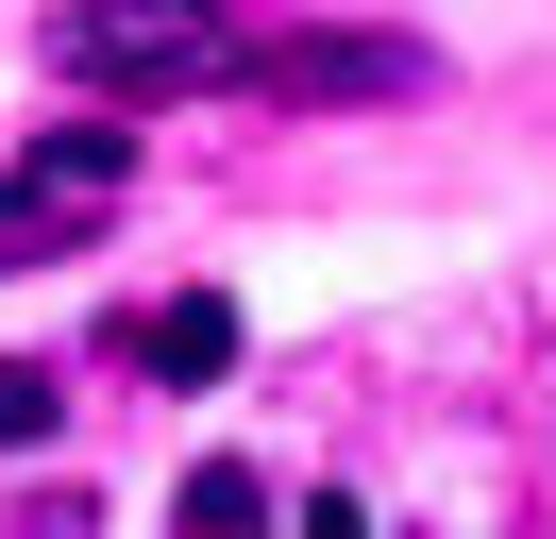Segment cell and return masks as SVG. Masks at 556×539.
I'll use <instances>...</instances> for the list:
<instances>
[{"label":"cell","mask_w":556,"mask_h":539,"mask_svg":"<svg viewBox=\"0 0 556 539\" xmlns=\"http://www.w3.org/2000/svg\"><path fill=\"white\" fill-rule=\"evenodd\" d=\"M51 422H68V388H51V354H0V455H35Z\"/></svg>","instance_id":"8992f818"},{"label":"cell","mask_w":556,"mask_h":539,"mask_svg":"<svg viewBox=\"0 0 556 539\" xmlns=\"http://www.w3.org/2000/svg\"><path fill=\"white\" fill-rule=\"evenodd\" d=\"M304 539H371V505H354V489H304Z\"/></svg>","instance_id":"52a82bcc"},{"label":"cell","mask_w":556,"mask_h":539,"mask_svg":"<svg viewBox=\"0 0 556 539\" xmlns=\"http://www.w3.org/2000/svg\"><path fill=\"white\" fill-rule=\"evenodd\" d=\"M68 67H85V85H219V67H253V34L152 17V0H85V17H68Z\"/></svg>","instance_id":"6da1fadb"},{"label":"cell","mask_w":556,"mask_h":539,"mask_svg":"<svg viewBox=\"0 0 556 539\" xmlns=\"http://www.w3.org/2000/svg\"><path fill=\"white\" fill-rule=\"evenodd\" d=\"M85 220H102V202H68V186H35V168L0 186V253H68Z\"/></svg>","instance_id":"5b68a950"},{"label":"cell","mask_w":556,"mask_h":539,"mask_svg":"<svg viewBox=\"0 0 556 539\" xmlns=\"http://www.w3.org/2000/svg\"><path fill=\"white\" fill-rule=\"evenodd\" d=\"M421 67H439L421 34H270L253 85H270V101H405Z\"/></svg>","instance_id":"7a4b0ae2"},{"label":"cell","mask_w":556,"mask_h":539,"mask_svg":"<svg viewBox=\"0 0 556 539\" xmlns=\"http://www.w3.org/2000/svg\"><path fill=\"white\" fill-rule=\"evenodd\" d=\"M118 354H136L152 388H219V371H237V303H219V287H169L136 337H118Z\"/></svg>","instance_id":"3957f363"},{"label":"cell","mask_w":556,"mask_h":539,"mask_svg":"<svg viewBox=\"0 0 556 539\" xmlns=\"http://www.w3.org/2000/svg\"><path fill=\"white\" fill-rule=\"evenodd\" d=\"M169 539H270V472H253V455H203L186 505H169Z\"/></svg>","instance_id":"277c9868"}]
</instances>
